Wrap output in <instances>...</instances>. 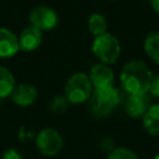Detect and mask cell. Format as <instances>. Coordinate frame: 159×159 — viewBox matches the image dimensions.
<instances>
[{"label": "cell", "instance_id": "3957f363", "mask_svg": "<svg viewBox=\"0 0 159 159\" xmlns=\"http://www.w3.org/2000/svg\"><path fill=\"white\" fill-rule=\"evenodd\" d=\"M93 86L87 73L76 72L71 75L65 83V97L70 102V104H81L88 102Z\"/></svg>", "mask_w": 159, "mask_h": 159}, {"label": "cell", "instance_id": "52a82bcc", "mask_svg": "<svg viewBox=\"0 0 159 159\" xmlns=\"http://www.w3.org/2000/svg\"><path fill=\"white\" fill-rule=\"evenodd\" d=\"M88 77L91 80V83L93 88H103L114 86V71L111 67V65L97 62L94 63L88 73Z\"/></svg>", "mask_w": 159, "mask_h": 159}, {"label": "cell", "instance_id": "e0dca14e", "mask_svg": "<svg viewBox=\"0 0 159 159\" xmlns=\"http://www.w3.org/2000/svg\"><path fill=\"white\" fill-rule=\"evenodd\" d=\"M108 159H139V157L128 148L117 147L108 154Z\"/></svg>", "mask_w": 159, "mask_h": 159}, {"label": "cell", "instance_id": "30bf717a", "mask_svg": "<svg viewBox=\"0 0 159 159\" xmlns=\"http://www.w3.org/2000/svg\"><path fill=\"white\" fill-rule=\"evenodd\" d=\"M19 51V36H16L11 30L0 26V58H10Z\"/></svg>", "mask_w": 159, "mask_h": 159}, {"label": "cell", "instance_id": "ac0fdd59", "mask_svg": "<svg viewBox=\"0 0 159 159\" xmlns=\"http://www.w3.org/2000/svg\"><path fill=\"white\" fill-rule=\"evenodd\" d=\"M99 147H101L102 152H104V153H107V154H109L112 150H114V149L117 148L114 139L111 138V137H104V138L99 142Z\"/></svg>", "mask_w": 159, "mask_h": 159}, {"label": "cell", "instance_id": "7c38bea8", "mask_svg": "<svg viewBox=\"0 0 159 159\" xmlns=\"http://www.w3.org/2000/svg\"><path fill=\"white\" fill-rule=\"evenodd\" d=\"M142 124L145 132L150 135H159V103L150 104L142 117Z\"/></svg>", "mask_w": 159, "mask_h": 159}, {"label": "cell", "instance_id": "5bb4252c", "mask_svg": "<svg viewBox=\"0 0 159 159\" xmlns=\"http://www.w3.org/2000/svg\"><path fill=\"white\" fill-rule=\"evenodd\" d=\"M15 86L16 82L12 72L7 67L0 65V99L10 97Z\"/></svg>", "mask_w": 159, "mask_h": 159}, {"label": "cell", "instance_id": "8fae6325", "mask_svg": "<svg viewBox=\"0 0 159 159\" xmlns=\"http://www.w3.org/2000/svg\"><path fill=\"white\" fill-rule=\"evenodd\" d=\"M41 43H42V31H40L39 29H36L31 25L25 27L21 31V34L19 35L20 50H22L25 52L35 51L36 48L40 47Z\"/></svg>", "mask_w": 159, "mask_h": 159}, {"label": "cell", "instance_id": "4fadbf2b", "mask_svg": "<svg viewBox=\"0 0 159 159\" xmlns=\"http://www.w3.org/2000/svg\"><path fill=\"white\" fill-rule=\"evenodd\" d=\"M144 52L150 61L159 66V31H150L144 39Z\"/></svg>", "mask_w": 159, "mask_h": 159}, {"label": "cell", "instance_id": "5b68a950", "mask_svg": "<svg viewBox=\"0 0 159 159\" xmlns=\"http://www.w3.org/2000/svg\"><path fill=\"white\" fill-rule=\"evenodd\" d=\"M36 149L45 157L57 155L63 147V138L53 128H43L35 137Z\"/></svg>", "mask_w": 159, "mask_h": 159}, {"label": "cell", "instance_id": "7a4b0ae2", "mask_svg": "<svg viewBox=\"0 0 159 159\" xmlns=\"http://www.w3.org/2000/svg\"><path fill=\"white\" fill-rule=\"evenodd\" d=\"M122 102V94L114 86L94 88L89 99V112L97 118H104L112 114Z\"/></svg>", "mask_w": 159, "mask_h": 159}, {"label": "cell", "instance_id": "ba28073f", "mask_svg": "<svg viewBox=\"0 0 159 159\" xmlns=\"http://www.w3.org/2000/svg\"><path fill=\"white\" fill-rule=\"evenodd\" d=\"M149 93L144 94H127L124 99V112L130 118H142L150 107Z\"/></svg>", "mask_w": 159, "mask_h": 159}, {"label": "cell", "instance_id": "44dd1931", "mask_svg": "<svg viewBox=\"0 0 159 159\" xmlns=\"http://www.w3.org/2000/svg\"><path fill=\"white\" fill-rule=\"evenodd\" d=\"M152 9L154 10V12H157L159 15V0H149Z\"/></svg>", "mask_w": 159, "mask_h": 159}, {"label": "cell", "instance_id": "ffe728a7", "mask_svg": "<svg viewBox=\"0 0 159 159\" xmlns=\"http://www.w3.org/2000/svg\"><path fill=\"white\" fill-rule=\"evenodd\" d=\"M148 93H149L150 97L159 98V75L153 77V81H152V84H150V88H149Z\"/></svg>", "mask_w": 159, "mask_h": 159}, {"label": "cell", "instance_id": "277c9868", "mask_svg": "<svg viewBox=\"0 0 159 159\" xmlns=\"http://www.w3.org/2000/svg\"><path fill=\"white\" fill-rule=\"evenodd\" d=\"M91 48L92 53L98 60V62H103L107 65L116 63L122 52V47L118 39L111 32L96 36L92 41Z\"/></svg>", "mask_w": 159, "mask_h": 159}, {"label": "cell", "instance_id": "8992f818", "mask_svg": "<svg viewBox=\"0 0 159 159\" xmlns=\"http://www.w3.org/2000/svg\"><path fill=\"white\" fill-rule=\"evenodd\" d=\"M30 25L39 29L40 31H50L55 29L58 24V15L57 12L46 5L35 6L29 14Z\"/></svg>", "mask_w": 159, "mask_h": 159}, {"label": "cell", "instance_id": "2e32d148", "mask_svg": "<svg viewBox=\"0 0 159 159\" xmlns=\"http://www.w3.org/2000/svg\"><path fill=\"white\" fill-rule=\"evenodd\" d=\"M70 102L67 101V98L65 97V94H56L53 96L50 102H48V108L52 113L56 114H61L63 112H66L67 107H68Z\"/></svg>", "mask_w": 159, "mask_h": 159}, {"label": "cell", "instance_id": "9a60e30c", "mask_svg": "<svg viewBox=\"0 0 159 159\" xmlns=\"http://www.w3.org/2000/svg\"><path fill=\"white\" fill-rule=\"evenodd\" d=\"M87 26H88L89 32H91L94 37L108 32V31H107V29H108L107 19H106L102 14H99V12H93V14L88 17Z\"/></svg>", "mask_w": 159, "mask_h": 159}, {"label": "cell", "instance_id": "603a6c76", "mask_svg": "<svg viewBox=\"0 0 159 159\" xmlns=\"http://www.w3.org/2000/svg\"><path fill=\"white\" fill-rule=\"evenodd\" d=\"M109 1H117V0H109Z\"/></svg>", "mask_w": 159, "mask_h": 159}, {"label": "cell", "instance_id": "9c48e42d", "mask_svg": "<svg viewBox=\"0 0 159 159\" xmlns=\"http://www.w3.org/2000/svg\"><path fill=\"white\" fill-rule=\"evenodd\" d=\"M37 89L30 83H19L11 93V101L19 107H29L37 99Z\"/></svg>", "mask_w": 159, "mask_h": 159}, {"label": "cell", "instance_id": "d6986e66", "mask_svg": "<svg viewBox=\"0 0 159 159\" xmlns=\"http://www.w3.org/2000/svg\"><path fill=\"white\" fill-rule=\"evenodd\" d=\"M0 159H24L22 154L15 148H7L1 153Z\"/></svg>", "mask_w": 159, "mask_h": 159}, {"label": "cell", "instance_id": "7402d4cb", "mask_svg": "<svg viewBox=\"0 0 159 159\" xmlns=\"http://www.w3.org/2000/svg\"><path fill=\"white\" fill-rule=\"evenodd\" d=\"M153 159H159V154H157V155H155V157H154Z\"/></svg>", "mask_w": 159, "mask_h": 159}, {"label": "cell", "instance_id": "6da1fadb", "mask_svg": "<svg viewBox=\"0 0 159 159\" xmlns=\"http://www.w3.org/2000/svg\"><path fill=\"white\" fill-rule=\"evenodd\" d=\"M153 77V72L144 61L130 60L122 67L119 82L127 94H144L149 92Z\"/></svg>", "mask_w": 159, "mask_h": 159}]
</instances>
